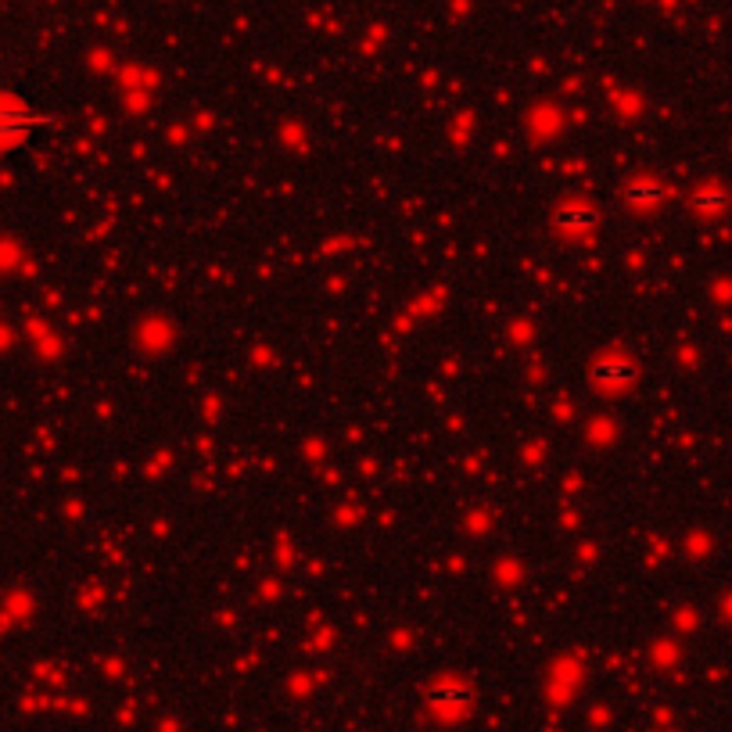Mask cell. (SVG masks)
I'll list each match as a JSON object with an SVG mask.
<instances>
[{
  "mask_svg": "<svg viewBox=\"0 0 732 732\" xmlns=\"http://www.w3.org/2000/svg\"><path fill=\"white\" fill-rule=\"evenodd\" d=\"M668 198H671V187H664L661 180H650V176L628 180L625 187H621V205L632 212H654V209H661Z\"/></svg>",
  "mask_w": 732,
  "mask_h": 732,
  "instance_id": "7a4b0ae2",
  "label": "cell"
},
{
  "mask_svg": "<svg viewBox=\"0 0 732 732\" xmlns=\"http://www.w3.org/2000/svg\"><path fill=\"white\" fill-rule=\"evenodd\" d=\"M36 119H29L26 112H0V137H18L26 133Z\"/></svg>",
  "mask_w": 732,
  "mask_h": 732,
  "instance_id": "8992f818",
  "label": "cell"
},
{
  "mask_svg": "<svg viewBox=\"0 0 732 732\" xmlns=\"http://www.w3.org/2000/svg\"><path fill=\"white\" fill-rule=\"evenodd\" d=\"M553 223H557L560 234H593L600 227V209L585 205V201H571V205H560Z\"/></svg>",
  "mask_w": 732,
  "mask_h": 732,
  "instance_id": "277c9868",
  "label": "cell"
},
{
  "mask_svg": "<svg viewBox=\"0 0 732 732\" xmlns=\"http://www.w3.org/2000/svg\"><path fill=\"white\" fill-rule=\"evenodd\" d=\"M589 381L596 384V392L614 399V395L628 392L639 381V366L625 356H600L593 363V370H589Z\"/></svg>",
  "mask_w": 732,
  "mask_h": 732,
  "instance_id": "6da1fadb",
  "label": "cell"
},
{
  "mask_svg": "<svg viewBox=\"0 0 732 732\" xmlns=\"http://www.w3.org/2000/svg\"><path fill=\"white\" fill-rule=\"evenodd\" d=\"M424 700H427V707H435L442 715H453V711H463V707L474 704V689L463 679H438L427 686Z\"/></svg>",
  "mask_w": 732,
  "mask_h": 732,
  "instance_id": "3957f363",
  "label": "cell"
},
{
  "mask_svg": "<svg viewBox=\"0 0 732 732\" xmlns=\"http://www.w3.org/2000/svg\"><path fill=\"white\" fill-rule=\"evenodd\" d=\"M689 209L704 219H718L725 209H729V194L722 187H700V191L689 194Z\"/></svg>",
  "mask_w": 732,
  "mask_h": 732,
  "instance_id": "5b68a950",
  "label": "cell"
}]
</instances>
